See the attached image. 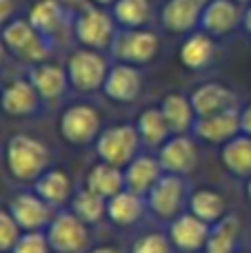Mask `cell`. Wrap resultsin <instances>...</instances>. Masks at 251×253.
<instances>
[{
	"instance_id": "ba28073f",
	"label": "cell",
	"mask_w": 251,
	"mask_h": 253,
	"mask_svg": "<svg viewBox=\"0 0 251 253\" xmlns=\"http://www.w3.org/2000/svg\"><path fill=\"white\" fill-rule=\"evenodd\" d=\"M58 131L65 142L74 147H84L89 142H96L100 135V116L89 105H71L62 111L58 120Z\"/></svg>"
},
{
	"instance_id": "4dcf8cb0",
	"label": "cell",
	"mask_w": 251,
	"mask_h": 253,
	"mask_svg": "<svg viewBox=\"0 0 251 253\" xmlns=\"http://www.w3.org/2000/svg\"><path fill=\"white\" fill-rule=\"evenodd\" d=\"M238 233H240V220L236 215H225L209 231L205 253H234Z\"/></svg>"
},
{
	"instance_id": "9c48e42d",
	"label": "cell",
	"mask_w": 251,
	"mask_h": 253,
	"mask_svg": "<svg viewBox=\"0 0 251 253\" xmlns=\"http://www.w3.org/2000/svg\"><path fill=\"white\" fill-rule=\"evenodd\" d=\"M187 189L180 175L165 173L158 182L154 184L149 193H147V207L149 211L160 220H173L180 215V209L185 205Z\"/></svg>"
},
{
	"instance_id": "30bf717a",
	"label": "cell",
	"mask_w": 251,
	"mask_h": 253,
	"mask_svg": "<svg viewBox=\"0 0 251 253\" xmlns=\"http://www.w3.org/2000/svg\"><path fill=\"white\" fill-rule=\"evenodd\" d=\"M243 13L245 7L236 0H209L200 16L198 29L213 38H225L234 34L238 27H243Z\"/></svg>"
},
{
	"instance_id": "44dd1931",
	"label": "cell",
	"mask_w": 251,
	"mask_h": 253,
	"mask_svg": "<svg viewBox=\"0 0 251 253\" xmlns=\"http://www.w3.org/2000/svg\"><path fill=\"white\" fill-rule=\"evenodd\" d=\"M165 175L160 160L154 156H136L125 167V189L147 198L154 184Z\"/></svg>"
},
{
	"instance_id": "ac0fdd59",
	"label": "cell",
	"mask_w": 251,
	"mask_h": 253,
	"mask_svg": "<svg viewBox=\"0 0 251 253\" xmlns=\"http://www.w3.org/2000/svg\"><path fill=\"white\" fill-rule=\"evenodd\" d=\"M189 100L196 111V118L222 114V111H229V109H238V96L220 83H205L200 87H196L191 91Z\"/></svg>"
},
{
	"instance_id": "d590c367",
	"label": "cell",
	"mask_w": 251,
	"mask_h": 253,
	"mask_svg": "<svg viewBox=\"0 0 251 253\" xmlns=\"http://www.w3.org/2000/svg\"><path fill=\"white\" fill-rule=\"evenodd\" d=\"M16 13V0H0V29L13 20Z\"/></svg>"
},
{
	"instance_id": "e0dca14e",
	"label": "cell",
	"mask_w": 251,
	"mask_h": 253,
	"mask_svg": "<svg viewBox=\"0 0 251 253\" xmlns=\"http://www.w3.org/2000/svg\"><path fill=\"white\" fill-rule=\"evenodd\" d=\"M191 131H194L200 140H205V142H209V144H227L229 140H234L236 135L243 133L240 111L229 109V111H222V114L196 118Z\"/></svg>"
},
{
	"instance_id": "f546056e",
	"label": "cell",
	"mask_w": 251,
	"mask_h": 253,
	"mask_svg": "<svg viewBox=\"0 0 251 253\" xmlns=\"http://www.w3.org/2000/svg\"><path fill=\"white\" fill-rule=\"evenodd\" d=\"M189 211L207 224H216L225 218L227 200L213 189H198L189 198Z\"/></svg>"
},
{
	"instance_id": "e575fe53",
	"label": "cell",
	"mask_w": 251,
	"mask_h": 253,
	"mask_svg": "<svg viewBox=\"0 0 251 253\" xmlns=\"http://www.w3.org/2000/svg\"><path fill=\"white\" fill-rule=\"evenodd\" d=\"M49 251H51V247H49L44 231H25L18 238L16 247L11 249V253H49Z\"/></svg>"
},
{
	"instance_id": "836d02e7",
	"label": "cell",
	"mask_w": 251,
	"mask_h": 253,
	"mask_svg": "<svg viewBox=\"0 0 251 253\" xmlns=\"http://www.w3.org/2000/svg\"><path fill=\"white\" fill-rule=\"evenodd\" d=\"M20 236H22V229L18 227V222L9 213V209L7 211L0 209V253H11Z\"/></svg>"
},
{
	"instance_id": "3957f363",
	"label": "cell",
	"mask_w": 251,
	"mask_h": 253,
	"mask_svg": "<svg viewBox=\"0 0 251 253\" xmlns=\"http://www.w3.org/2000/svg\"><path fill=\"white\" fill-rule=\"evenodd\" d=\"M71 31H74V38L78 40L80 47L105 51V49H111V42L118 34V25L105 7L87 4L74 16Z\"/></svg>"
},
{
	"instance_id": "d4e9b609",
	"label": "cell",
	"mask_w": 251,
	"mask_h": 253,
	"mask_svg": "<svg viewBox=\"0 0 251 253\" xmlns=\"http://www.w3.org/2000/svg\"><path fill=\"white\" fill-rule=\"evenodd\" d=\"M160 111H163L173 135L189 133L194 129L196 111L191 107V100L187 96H182V93H167L163 98V102H160Z\"/></svg>"
},
{
	"instance_id": "484cf974",
	"label": "cell",
	"mask_w": 251,
	"mask_h": 253,
	"mask_svg": "<svg viewBox=\"0 0 251 253\" xmlns=\"http://www.w3.org/2000/svg\"><path fill=\"white\" fill-rule=\"evenodd\" d=\"M84 187H89L91 191H96L98 196L109 200L111 196H116V193H120L125 189V169L100 160L98 165H93L91 169H89Z\"/></svg>"
},
{
	"instance_id": "9a60e30c",
	"label": "cell",
	"mask_w": 251,
	"mask_h": 253,
	"mask_svg": "<svg viewBox=\"0 0 251 253\" xmlns=\"http://www.w3.org/2000/svg\"><path fill=\"white\" fill-rule=\"evenodd\" d=\"M42 98L29 78H16L0 91V111L9 118H29L40 109Z\"/></svg>"
},
{
	"instance_id": "83f0119b",
	"label": "cell",
	"mask_w": 251,
	"mask_h": 253,
	"mask_svg": "<svg viewBox=\"0 0 251 253\" xmlns=\"http://www.w3.org/2000/svg\"><path fill=\"white\" fill-rule=\"evenodd\" d=\"M220 160L229 173L238 178H251V135H236L222 147Z\"/></svg>"
},
{
	"instance_id": "6da1fadb",
	"label": "cell",
	"mask_w": 251,
	"mask_h": 253,
	"mask_svg": "<svg viewBox=\"0 0 251 253\" xmlns=\"http://www.w3.org/2000/svg\"><path fill=\"white\" fill-rule=\"evenodd\" d=\"M49 160H51V153L47 144L27 133L11 135L4 149L7 171L18 182H36L49 169Z\"/></svg>"
},
{
	"instance_id": "5b68a950",
	"label": "cell",
	"mask_w": 251,
	"mask_h": 253,
	"mask_svg": "<svg viewBox=\"0 0 251 253\" xmlns=\"http://www.w3.org/2000/svg\"><path fill=\"white\" fill-rule=\"evenodd\" d=\"M140 144L142 140L136 125H116L100 131L96 138V153L102 162L125 169L133 158L140 156Z\"/></svg>"
},
{
	"instance_id": "8992f818",
	"label": "cell",
	"mask_w": 251,
	"mask_h": 253,
	"mask_svg": "<svg viewBox=\"0 0 251 253\" xmlns=\"http://www.w3.org/2000/svg\"><path fill=\"white\" fill-rule=\"evenodd\" d=\"M111 56L118 62L127 65H149L160 51V38L156 31L147 29H118L114 42H111Z\"/></svg>"
},
{
	"instance_id": "7402d4cb",
	"label": "cell",
	"mask_w": 251,
	"mask_h": 253,
	"mask_svg": "<svg viewBox=\"0 0 251 253\" xmlns=\"http://www.w3.org/2000/svg\"><path fill=\"white\" fill-rule=\"evenodd\" d=\"M145 207H147V198L138 196V193L129 191V189H123L120 193H116V196H111L107 200V218L116 227L127 229L133 227L142 218Z\"/></svg>"
},
{
	"instance_id": "f35d334b",
	"label": "cell",
	"mask_w": 251,
	"mask_h": 253,
	"mask_svg": "<svg viewBox=\"0 0 251 253\" xmlns=\"http://www.w3.org/2000/svg\"><path fill=\"white\" fill-rule=\"evenodd\" d=\"M89 253H123L118 249V247H109V245H105V247H96V249H91Z\"/></svg>"
},
{
	"instance_id": "2e32d148",
	"label": "cell",
	"mask_w": 251,
	"mask_h": 253,
	"mask_svg": "<svg viewBox=\"0 0 251 253\" xmlns=\"http://www.w3.org/2000/svg\"><path fill=\"white\" fill-rule=\"evenodd\" d=\"M209 231H211L209 224L189 211V213H180L178 218L171 220L167 236H169V240H171V245L176 251L196 253V251L205 249Z\"/></svg>"
},
{
	"instance_id": "74e56055",
	"label": "cell",
	"mask_w": 251,
	"mask_h": 253,
	"mask_svg": "<svg viewBox=\"0 0 251 253\" xmlns=\"http://www.w3.org/2000/svg\"><path fill=\"white\" fill-rule=\"evenodd\" d=\"M243 29L249 34V38H251V4H247L245 7V13H243Z\"/></svg>"
},
{
	"instance_id": "8d00e7d4",
	"label": "cell",
	"mask_w": 251,
	"mask_h": 253,
	"mask_svg": "<svg viewBox=\"0 0 251 253\" xmlns=\"http://www.w3.org/2000/svg\"><path fill=\"white\" fill-rule=\"evenodd\" d=\"M240 126H243L245 135H251V105H247L240 111Z\"/></svg>"
},
{
	"instance_id": "7c38bea8",
	"label": "cell",
	"mask_w": 251,
	"mask_h": 253,
	"mask_svg": "<svg viewBox=\"0 0 251 253\" xmlns=\"http://www.w3.org/2000/svg\"><path fill=\"white\" fill-rule=\"evenodd\" d=\"M209 0H167L160 7V27L169 34L187 36L200 27V16Z\"/></svg>"
},
{
	"instance_id": "277c9868",
	"label": "cell",
	"mask_w": 251,
	"mask_h": 253,
	"mask_svg": "<svg viewBox=\"0 0 251 253\" xmlns=\"http://www.w3.org/2000/svg\"><path fill=\"white\" fill-rule=\"evenodd\" d=\"M109 60L102 56V51H93V49H76L67 58V78H69V87L78 93H93L100 91L102 84L109 74Z\"/></svg>"
},
{
	"instance_id": "5bb4252c",
	"label": "cell",
	"mask_w": 251,
	"mask_h": 253,
	"mask_svg": "<svg viewBox=\"0 0 251 253\" xmlns=\"http://www.w3.org/2000/svg\"><path fill=\"white\" fill-rule=\"evenodd\" d=\"M158 160L165 173L171 175H189L198 165V149L196 142L187 133L171 135L163 147L158 149Z\"/></svg>"
},
{
	"instance_id": "4fadbf2b",
	"label": "cell",
	"mask_w": 251,
	"mask_h": 253,
	"mask_svg": "<svg viewBox=\"0 0 251 253\" xmlns=\"http://www.w3.org/2000/svg\"><path fill=\"white\" fill-rule=\"evenodd\" d=\"M142 91V74L136 65H127V62H118L109 67L107 80L102 84V93L109 100L118 102V105H129L136 102Z\"/></svg>"
},
{
	"instance_id": "b9f144b4",
	"label": "cell",
	"mask_w": 251,
	"mask_h": 253,
	"mask_svg": "<svg viewBox=\"0 0 251 253\" xmlns=\"http://www.w3.org/2000/svg\"><path fill=\"white\" fill-rule=\"evenodd\" d=\"M236 2H240L243 7H247V4H251V0H236Z\"/></svg>"
},
{
	"instance_id": "8fae6325",
	"label": "cell",
	"mask_w": 251,
	"mask_h": 253,
	"mask_svg": "<svg viewBox=\"0 0 251 253\" xmlns=\"http://www.w3.org/2000/svg\"><path fill=\"white\" fill-rule=\"evenodd\" d=\"M9 213L25 231H42L53 220V207H49L38 193L22 191L9 200Z\"/></svg>"
},
{
	"instance_id": "7bdbcfd3",
	"label": "cell",
	"mask_w": 251,
	"mask_h": 253,
	"mask_svg": "<svg viewBox=\"0 0 251 253\" xmlns=\"http://www.w3.org/2000/svg\"><path fill=\"white\" fill-rule=\"evenodd\" d=\"M247 196L251 198V180H249V184H247Z\"/></svg>"
},
{
	"instance_id": "7a4b0ae2",
	"label": "cell",
	"mask_w": 251,
	"mask_h": 253,
	"mask_svg": "<svg viewBox=\"0 0 251 253\" xmlns=\"http://www.w3.org/2000/svg\"><path fill=\"white\" fill-rule=\"evenodd\" d=\"M0 36H2L9 53L31 67L47 62V58L51 56L53 38L40 34L27 18H13L9 25L0 29Z\"/></svg>"
},
{
	"instance_id": "cb8c5ba5",
	"label": "cell",
	"mask_w": 251,
	"mask_h": 253,
	"mask_svg": "<svg viewBox=\"0 0 251 253\" xmlns=\"http://www.w3.org/2000/svg\"><path fill=\"white\" fill-rule=\"evenodd\" d=\"M34 191L47 202L49 207H62L71 198L74 184L67 171L62 169H47L38 180L34 182Z\"/></svg>"
},
{
	"instance_id": "603a6c76",
	"label": "cell",
	"mask_w": 251,
	"mask_h": 253,
	"mask_svg": "<svg viewBox=\"0 0 251 253\" xmlns=\"http://www.w3.org/2000/svg\"><path fill=\"white\" fill-rule=\"evenodd\" d=\"M67 9L60 0H38L31 7L27 20L40 31V34L53 38L56 34H60L62 27H67Z\"/></svg>"
},
{
	"instance_id": "f1b7e54d",
	"label": "cell",
	"mask_w": 251,
	"mask_h": 253,
	"mask_svg": "<svg viewBox=\"0 0 251 253\" xmlns=\"http://www.w3.org/2000/svg\"><path fill=\"white\" fill-rule=\"evenodd\" d=\"M111 16L120 29H142L151 22L154 9L149 0H116Z\"/></svg>"
},
{
	"instance_id": "4316f807",
	"label": "cell",
	"mask_w": 251,
	"mask_h": 253,
	"mask_svg": "<svg viewBox=\"0 0 251 253\" xmlns=\"http://www.w3.org/2000/svg\"><path fill=\"white\" fill-rule=\"evenodd\" d=\"M136 129H138L142 144L149 149H160L173 135L167 120H165L163 111H160V107H149V109L142 111L136 120Z\"/></svg>"
},
{
	"instance_id": "d6a6232c",
	"label": "cell",
	"mask_w": 251,
	"mask_h": 253,
	"mask_svg": "<svg viewBox=\"0 0 251 253\" xmlns=\"http://www.w3.org/2000/svg\"><path fill=\"white\" fill-rule=\"evenodd\" d=\"M129 253H173V245L165 233H145L133 242Z\"/></svg>"
},
{
	"instance_id": "52a82bcc",
	"label": "cell",
	"mask_w": 251,
	"mask_h": 253,
	"mask_svg": "<svg viewBox=\"0 0 251 253\" xmlns=\"http://www.w3.org/2000/svg\"><path fill=\"white\" fill-rule=\"evenodd\" d=\"M89 224H84L74 211H60L47 227V240L56 253H83L89 245Z\"/></svg>"
},
{
	"instance_id": "ab89813d",
	"label": "cell",
	"mask_w": 251,
	"mask_h": 253,
	"mask_svg": "<svg viewBox=\"0 0 251 253\" xmlns=\"http://www.w3.org/2000/svg\"><path fill=\"white\" fill-rule=\"evenodd\" d=\"M7 56H9V49H7V44H4L2 36H0V67L4 65V60H7Z\"/></svg>"
},
{
	"instance_id": "60d3db41",
	"label": "cell",
	"mask_w": 251,
	"mask_h": 253,
	"mask_svg": "<svg viewBox=\"0 0 251 253\" xmlns=\"http://www.w3.org/2000/svg\"><path fill=\"white\" fill-rule=\"evenodd\" d=\"M89 2H91V4H98V7H114V4H116V0H89Z\"/></svg>"
},
{
	"instance_id": "1f68e13d",
	"label": "cell",
	"mask_w": 251,
	"mask_h": 253,
	"mask_svg": "<svg viewBox=\"0 0 251 253\" xmlns=\"http://www.w3.org/2000/svg\"><path fill=\"white\" fill-rule=\"evenodd\" d=\"M71 211L83 220L84 224H96L102 215H107V198L98 196L89 187L78 189L71 196Z\"/></svg>"
},
{
	"instance_id": "d6986e66",
	"label": "cell",
	"mask_w": 251,
	"mask_h": 253,
	"mask_svg": "<svg viewBox=\"0 0 251 253\" xmlns=\"http://www.w3.org/2000/svg\"><path fill=\"white\" fill-rule=\"evenodd\" d=\"M216 58V38L205 34L203 29H196L187 34L182 40L180 49H178V60L185 69L189 71H203Z\"/></svg>"
},
{
	"instance_id": "ffe728a7",
	"label": "cell",
	"mask_w": 251,
	"mask_h": 253,
	"mask_svg": "<svg viewBox=\"0 0 251 253\" xmlns=\"http://www.w3.org/2000/svg\"><path fill=\"white\" fill-rule=\"evenodd\" d=\"M31 84L36 87L38 96L44 102H58L69 89V78H67V69H62L60 65H53V62H40L34 65L29 69Z\"/></svg>"
}]
</instances>
